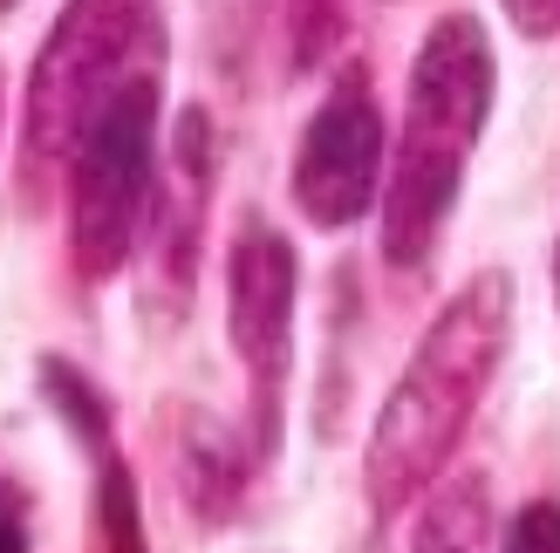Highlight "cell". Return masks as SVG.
Masks as SVG:
<instances>
[{
	"label": "cell",
	"mask_w": 560,
	"mask_h": 553,
	"mask_svg": "<svg viewBox=\"0 0 560 553\" xmlns=\"http://www.w3.org/2000/svg\"><path fill=\"white\" fill-rule=\"evenodd\" d=\"M0 8H14V0H0Z\"/></svg>",
	"instance_id": "cell-12"
},
{
	"label": "cell",
	"mask_w": 560,
	"mask_h": 553,
	"mask_svg": "<svg viewBox=\"0 0 560 553\" xmlns=\"http://www.w3.org/2000/svg\"><path fill=\"white\" fill-rule=\"evenodd\" d=\"M492 42L471 14H444L410 69V109H404V144L389 157L383 191V254L389 267H424L458 205L465 157L486 130L492 109Z\"/></svg>",
	"instance_id": "cell-2"
},
{
	"label": "cell",
	"mask_w": 560,
	"mask_h": 553,
	"mask_svg": "<svg viewBox=\"0 0 560 553\" xmlns=\"http://www.w3.org/2000/svg\"><path fill=\"white\" fill-rule=\"evenodd\" d=\"M506 553H560V506H526Z\"/></svg>",
	"instance_id": "cell-8"
},
{
	"label": "cell",
	"mask_w": 560,
	"mask_h": 553,
	"mask_svg": "<svg viewBox=\"0 0 560 553\" xmlns=\"http://www.w3.org/2000/svg\"><path fill=\"white\" fill-rule=\"evenodd\" d=\"M506 14H513L520 35H534V42L560 35V0H506Z\"/></svg>",
	"instance_id": "cell-10"
},
{
	"label": "cell",
	"mask_w": 560,
	"mask_h": 553,
	"mask_svg": "<svg viewBox=\"0 0 560 553\" xmlns=\"http://www.w3.org/2000/svg\"><path fill=\"white\" fill-rule=\"evenodd\" d=\"M158 103L164 69L130 75L69 151V246L90 281H109L151 233L158 199Z\"/></svg>",
	"instance_id": "cell-4"
},
{
	"label": "cell",
	"mask_w": 560,
	"mask_h": 553,
	"mask_svg": "<svg viewBox=\"0 0 560 553\" xmlns=\"http://www.w3.org/2000/svg\"><path fill=\"white\" fill-rule=\"evenodd\" d=\"M0 553H27V499L8 479H0Z\"/></svg>",
	"instance_id": "cell-9"
},
{
	"label": "cell",
	"mask_w": 560,
	"mask_h": 553,
	"mask_svg": "<svg viewBox=\"0 0 560 553\" xmlns=\"http://www.w3.org/2000/svg\"><path fill=\"white\" fill-rule=\"evenodd\" d=\"M553 294H560V254H553Z\"/></svg>",
	"instance_id": "cell-11"
},
{
	"label": "cell",
	"mask_w": 560,
	"mask_h": 553,
	"mask_svg": "<svg viewBox=\"0 0 560 553\" xmlns=\"http://www.w3.org/2000/svg\"><path fill=\"white\" fill-rule=\"evenodd\" d=\"M144 69H164L158 0H69L27 69V164L62 172L82 123Z\"/></svg>",
	"instance_id": "cell-3"
},
{
	"label": "cell",
	"mask_w": 560,
	"mask_h": 553,
	"mask_svg": "<svg viewBox=\"0 0 560 553\" xmlns=\"http://www.w3.org/2000/svg\"><path fill=\"white\" fill-rule=\"evenodd\" d=\"M506 342H513V281L492 267L444 301V315L417 342L389 403L376 410L370 458H362L376 519H397L404 506H417V492L438 485V472L452 464L458 437L471 424V410L492 390Z\"/></svg>",
	"instance_id": "cell-1"
},
{
	"label": "cell",
	"mask_w": 560,
	"mask_h": 553,
	"mask_svg": "<svg viewBox=\"0 0 560 553\" xmlns=\"http://www.w3.org/2000/svg\"><path fill=\"white\" fill-rule=\"evenodd\" d=\"M294 246L267 219H246L226 254V315H233V349L246 363L254 390V445L260 458L280 445V410H288V376H294Z\"/></svg>",
	"instance_id": "cell-5"
},
{
	"label": "cell",
	"mask_w": 560,
	"mask_h": 553,
	"mask_svg": "<svg viewBox=\"0 0 560 553\" xmlns=\"http://www.w3.org/2000/svg\"><path fill=\"white\" fill-rule=\"evenodd\" d=\"M383 185V109L370 96V75L342 69L328 103L307 117L301 151H294V205L322 233H342L349 219L370 212Z\"/></svg>",
	"instance_id": "cell-6"
},
{
	"label": "cell",
	"mask_w": 560,
	"mask_h": 553,
	"mask_svg": "<svg viewBox=\"0 0 560 553\" xmlns=\"http://www.w3.org/2000/svg\"><path fill=\"white\" fill-rule=\"evenodd\" d=\"M486 527H492L486 485L458 479V485H444L438 499L424 506V527H417L410 553H486Z\"/></svg>",
	"instance_id": "cell-7"
}]
</instances>
